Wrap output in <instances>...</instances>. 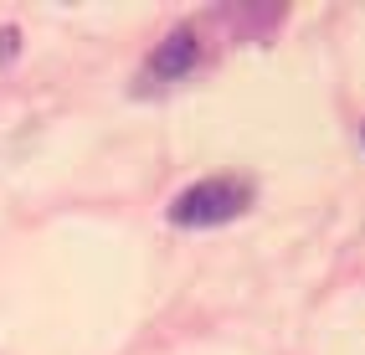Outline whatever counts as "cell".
<instances>
[{"mask_svg":"<svg viewBox=\"0 0 365 355\" xmlns=\"http://www.w3.org/2000/svg\"><path fill=\"white\" fill-rule=\"evenodd\" d=\"M11 52H16V31L6 26V31H0V57H11Z\"/></svg>","mask_w":365,"mask_h":355,"instance_id":"obj_3","label":"cell"},{"mask_svg":"<svg viewBox=\"0 0 365 355\" xmlns=\"http://www.w3.org/2000/svg\"><path fill=\"white\" fill-rule=\"evenodd\" d=\"M247 206H252V180L211 175V180L185 185V191L170 201V222L175 227H222V222H237Z\"/></svg>","mask_w":365,"mask_h":355,"instance_id":"obj_1","label":"cell"},{"mask_svg":"<svg viewBox=\"0 0 365 355\" xmlns=\"http://www.w3.org/2000/svg\"><path fill=\"white\" fill-rule=\"evenodd\" d=\"M360 145H365V129H360Z\"/></svg>","mask_w":365,"mask_h":355,"instance_id":"obj_4","label":"cell"},{"mask_svg":"<svg viewBox=\"0 0 365 355\" xmlns=\"http://www.w3.org/2000/svg\"><path fill=\"white\" fill-rule=\"evenodd\" d=\"M201 31L196 26H175L160 46H155V57L144 62V88H165V83H180V78H190L201 67Z\"/></svg>","mask_w":365,"mask_h":355,"instance_id":"obj_2","label":"cell"}]
</instances>
